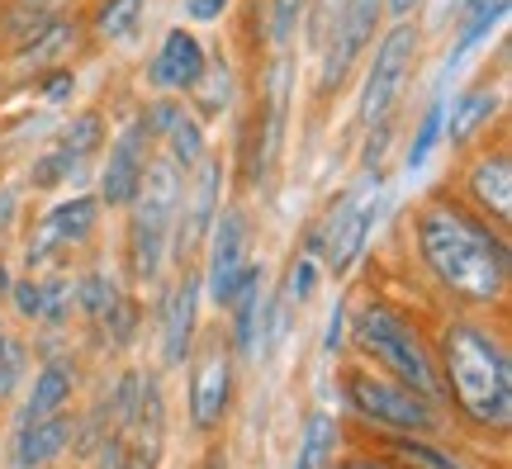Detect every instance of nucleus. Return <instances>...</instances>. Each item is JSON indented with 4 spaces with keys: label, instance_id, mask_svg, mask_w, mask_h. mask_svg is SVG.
<instances>
[{
    "label": "nucleus",
    "instance_id": "obj_1",
    "mask_svg": "<svg viewBox=\"0 0 512 469\" xmlns=\"http://www.w3.org/2000/svg\"><path fill=\"white\" fill-rule=\"evenodd\" d=\"M418 247L441 285L470 304H494L508 285V242L489 233V223H479L460 204L422 209Z\"/></svg>",
    "mask_w": 512,
    "mask_h": 469
},
{
    "label": "nucleus",
    "instance_id": "obj_2",
    "mask_svg": "<svg viewBox=\"0 0 512 469\" xmlns=\"http://www.w3.org/2000/svg\"><path fill=\"white\" fill-rule=\"evenodd\" d=\"M441 356H446V379H451V394L465 408V417H475L484 427H508L512 422V361L494 332L475 323L446 327Z\"/></svg>",
    "mask_w": 512,
    "mask_h": 469
},
{
    "label": "nucleus",
    "instance_id": "obj_3",
    "mask_svg": "<svg viewBox=\"0 0 512 469\" xmlns=\"http://www.w3.org/2000/svg\"><path fill=\"white\" fill-rule=\"evenodd\" d=\"M181 166L176 162H147L133 204V223H128V256H133V275L152 280L166 256V237H171V218L181 209Z\"/></svg>",
    "mask_w": 512,
    "mask_h": 469
},
{
    "label": "nucleus",
    "instance_id": "obj_4",
    "mask_svg": "<svg viewBox=\"0 0 512 469\" xmlns=\"http://www.w3.org/2000/svg\"><path fill=\"white\" fill-rule=\"evenodd\" d=\"M356 337H361V346H366L384 370H394V375H399V384L418 389L422 398L437 394V370H432V361H427L418 332L403 323L394 308H384V304L361 308V318H356Z\"/></svg>",
    "mask_w": 512,
    "mask_h": 469
},
{
    "label": "nucleus",
    "instance_id": "obj_5",
    "mask_svg": "<svg viewBox=\"0 0 512 469\" xmlns=\"http://www.w3.org/2000/svg\"><path fill=\"white\" fill-rule=\"evenodd\" d=\"M375 209H380V176H366L351 195L337 199V209L328 214L313 247H323V256H328V266L337 275H347L356 266V256H361L370 228H375Z\"/></svg>",
    "mask_w": 512,
    "mask_h": 469
},
{
    "label": "nucleus",
    "instance_id": "obj_6",
    "mask_svg": "<svg viewBox=\"0 0 512 469\" xmlns=\"http://www.w3.org/2000/svg\"><path fill=\"white\" fill-rule=\"evenodd\" d=\"M413 57H418L413 24H394V29L384 34L380 53H375V67L366 72V91H361V119H366V124H375V119H384V114L394 109L403 81L413 72Z\"/></svg>",
    "mask_w": 512,
    "mask_h": 469
},
{
    "label": "nucleus",
    "instance_id": "obj_7",
    "mask_svg": "<svg viewBox=\"0 0 512 469\" xmlns=\"http://www.w3.org/2000/svg\"><path fill=\"white\" fill-rule=\"evenodd\" d=\"M347 394L361 413L384 422V427H399V432H422V427H432L427 398H422L418 389H408V384H394V379L356 370V375L347 379Z\"/></svg>",
    "mask_w": 512,
    "mask_h": 469
},
{
    "label": "nucleus",
    "instance_id": "obj_8",
    "mask_svg": "<svg viewBox=\"0 0 512 469\" xmlns=\"http://www.w3.org/2000/svg\"><path fill=\"white\" fill-rule=\"evenodd\" d=\"M380 10L384 0H347L342 5V19H337V34H332V48H328V67H323V91L342 86V76L351 72V62L361 57V48L375 34Z\"/></svg>",
    "mask_w": 512,
    "mask_h": 469
},
{
    "label": "nucleus",
    "instance_id": "obj_9",
    "mask_svg": "<svg viewBox=\"0 0 512 469\" xmlns=\"http://www.w3.org/2000/svg\"><path fill=\"white\" fill-rule=\"evenodd\" d=\"M147 143H152V128L147 119H133V124L119 133V143L110 147V166H105V185H100V199L105 204H128L138 195V181L147 171Z\"/></svg>",
    "mask_w": 512,
    "mask_h": 469
},
{
    "label": "nucleus",
    "instance_id": "obj_10",
    "mask_svg": "<svg viewBox=\"0 0 512 469\" xmlns=\"http://www.w3.org/2000/svg\"><path fill=\"white\" fill-rule=\"evenodd\" d=\"M95 214H100V199H91V195H76V199H67V204H57L53 214L43 218L38 237L29 242V261H48V252H62V247L86 242L95 228Z\"/></svg>",
    "mask_w": 512,
    "mask_h": 469
},
{
    "label": "nucleus",
    "instance_id": "obj_11",
    "mask_svg": "<svg viewBox=\"0 0 512 469\" xmlns=\"http://www.w3.org/2000/svg\"><path fill=\"white\" fill-rule=\"evenodd\" d=\"M242 252H247V223H242V214H223L219 233H214V256H209V294L219 304L233 299V289H238L242 271H247Z\"/></svg>",
    "mask_w": 512,
    "mask_h": 469
},
{
    "label": "nucleus",
    "instance_id": "obj_12",
    "mask_svg": "<svg viewBox=\"0 0 512 469\" xmlns=\"http://www.w3.org/2000/svg\"><path fill=\"white\" fill-rule=\"evenodd\" d=\"M228 394H233V370H228V356L223 351H209L190 379V417H195V427L209 432V427H219L223 408H228Z\"/></svg>",
    "mask_w": 512,
    "mask_h": 469
},
{
    "label": "nucleus",
    "instance_id": "obj_13",
    "mask_svg": "<svg viewBox=\"0 0 512 469\" xmlns=\"http://www.w3.org/2000/svg\"><path fill=\"white\" fill-rule=\"evenodd\" d=\"M204 48L200 38L190 34V29H171L162 43V53H157V62H152V81L157 86H171V91H185V86H200L204 76Z\"/></svg>",
    "mask_w": 512,
    "mask_h": 469
},
{
    "label": "nucleus",
    "instance_id": "obj_14",
    "mask_svg": "<svg viewBox=\"0 0 512 469\" xmlns=\"http://www.w3.org/2000/svg\"><path fill=\"white\" fill-rule=\"evenodd\" d=\"M195 299H200V285L185 275V285H176L166 294L162 308V346H166V361L181 365L185 351H190V332H195Z\"/></svg>",
    "mask_w": 512,
    "mask_h": 469
},
{
    "label": "nucleus",
    "instance_id": "obj_15",
    "mask_svg": "<svg viewBox=\"0 0 512 469\" xmlns=\"http://www.w3.org/2000/svg\"><path fill=\"white\" fill-rule=\"evenodd\" d=\"M147 128L152 133H166V143H171V162L176 166H190L200 162V152H204V138H200V124L185 114L181 105H152V114H147Z\"/></svg>",
    "mask_w": 512,
    "mask_h": 469
},
{
    "label": "nucleus",
    "instance_id": "obj_16",
    "mask_svg": "<svg viewBox=\"0 0 512 469\" xmlns=\"http://www.w3.org/2000/svg\"><path fill=\"white\" fill-rule=\"evenodd\" d=\"M214 209H219V166L204 162L200 176H195V190H190V209H185V218H181V256L200 247V237L209 233V223L219 218Z\"/></svg>",
    "mask_w": 512,
    "mask_h": 469
},
{
    "label": "nucleus",
    "instance_id": "obj_17",
    "mask_svg": "<svg viewBox=\"0 0 512 469\" xmlns=\"http://www.w3.org/2000/svg\"><path fill=\"white\" fill-rule=\"evenodd\" d=\"M470 190H475V199L498 218V223H508V214H512V166H508V152L484 157V162L470 171Z\"/></svg>",
    "mask_w": 512,
    "mask_h": 469
},
{
    "label": "nucleus",
    "instance_id": "obj_18",
    "mask_svg": "<svg viewBox=\"0 0 512 469\" xmlns=\"http://www.w3.org/2000/svg\"><path fill=\"white\" fill-rule=\"evenodd\" d=\"M62 446H67V422L62 417H38V422H24L15 460H19V469H38V465H48Z\"/></svg>",
    "mask_w": 512,
    "mask_h": 469
},
{
    "label": "nucleus",
    "instance_id": "obj_19",
    "mask_svg": "<svg viewBox=\"0 0 512 469\" xmlns=\"http://www.w3.org/2000/svg\"><path fill=\"white\" fill-rule=\"evenodd\" d=\"M233 313H238V346L242 351H252L256 346V332H261V318H266V289H261V271L256 266H247L238 280V289H233Z\"/></svg>",
    "mask_w": 512,
    "mask_h": 469
},
{
    "label": "nucleus",
    "instance_id": "obj_20",
    "mask_svg": "<svg viewBox=\"0 0 512 469\" xmlns=\"http://www.w3.org/2000/svg\"><path fill=\"white\" fill-rule=\"evenodd\" d=\"M72 394V375H67V365H43L34 379V398H29V413L24 422H38V417H57V408L67 403Z\"/></svg>",
    "mask_w": 512,
    "mask_h": 469
},
{
    "label": "nucleus",
    "instance_id": "obj_21",
    "mask_svg": "<svg viewBox=\"0 0 512 469\" xmlns=\"http://www.w3.org/2000/svg\"><path fill=\"white\" fill-rule=\"evenodd\" d=\"M494 91H470L465 100H456L451 105V119H441L446 124V143H470L475 138V128L494 114Z\"/></svg>",
    "mask_w": 512,
    "mask_h": 469
},
{
    "label": "nucleus",
    "instance_id": "obj_22",
    "mask_svg": "<svg viewBox=\"0 0 512 469\" xmlns=\"http://www.w3.org/2000/svg\"><path fill=\"white\" fill-rule=\"evenodd\" d=\"M332 451H337V427H332V417L313 413L309 427H304V446H299V465L294 469H328Z\"/></svg>",
    "mask_w": 512,
    "mask_h": 469
},
{
    "label": "nucleus",
    "instance_id": "obj_23",
    "mask_svg": "<svg viewBox=\"0 0 512 469\" xmlns=\"http://www.w3.org/2000/svg\"><path fill=\"white\" fill-rule=\"evenodd\" d=\"M138 15H143V0H105V10L95 19V29L105 38H128L138 29Z\"/></svg>",
    "mask_w": 512,
    "mask_h": 469
},
{
    "label": "nucleus",
    "instance_id": "obj_24",
    "mask_svg": "<svg viewBox=\"0 0 512 469\" xmlns=\"http://www.w3.org/2000/svg\"><path fill=\"white\" fill-rule=\"evenodd\" d=\"M100 133H105V124H100L95 114H81V119L62 133V147H57V152H67L72 162H86L95 147H100Z\"/></svg>",
    "mask_w": 512,
    "mask_h": 469
},
{
    "label": "nucleus",
    "instance_id": "obj_25",
    "mask_svg": "<svg viewBox=\"0 0 512 469\" xmlns=\"http://www.w3.org/2000/svg\"><path fill=\"white\" fill-rule=\"evenodd\" d=\"M114 304H119V289H114L110 275H86V280H81V308H86L91 318H105Z\"/></svg>",
    "mask_w": 512,
    "mask_h": 469
},
{
    "label": "nucleus",
    "instance_id": "obj_26",
    "mask_svg": "<svg viewBox=\"0 0 512 469\" xmlns=\"http://www.w3.org/2000/svg\"><path fill=\"white\" fill-rule=\"evenodd\" d=\"M441 105H432L427 114H422V128H418V138H413V147H408V171H418L427 157H432V147H437V133H441Z\"/></svg>",
    "mask_w": 512,
    "mask_h": 469
},
{
    "label": "nucleus",
    "instance_id": "obj_27",
    "mask_svg": "<svg viewBox=\"0 0 512 469\" xmlns=\"http://www.w3.org/2000/svg\"><path fill=\"white\" fill-rule=\"evenodd\" d=\"M48 10H53V0H15L10 5V29L15 34H38L48 24Z\"/></svg>",
    "mask_w": 512,
    "mask_h": 469
},
{
    "label": "nucleus",
    "instance_id": "obj_28",
    "mask_svg": "<svg viewBox=\"0 0 512 469\" xmlns=\"http://www.w3.org/2000/svg\"><path fill=\"white\" fill-rule=\"evenodd\" d=\"M76 166L81 162H72L67 152H53V157L34 162V185H43V190H48V185H62L67 176H76Z\"/></svg>",
    "mask_w": 512,
    "mask_h": 469
},
{
    "label": "nucleus",
    "instance_id": "obj_29",
    "mask_svg": "<svg viewBox=\"0 0 512 469\" xmlns=\"http://www.w3.org/2000/svg\"><path fill=\"white\" fill-rule=\"evenodd\" d=\"M304 5H309V0H275V5H271V34H275V43H285V38L294 34V24H299V15H304Z\"/></svg>",
    "mask_w": 512,
    "mask_h": 469
},
{
    "label": "nucleus",
    "instance_id": "obj_30",
    "mask_svg": "<svg viewBox=\"0 0 512 469\" xmlns=\"http://www.w3.org/2000/svg\"><path fill=\"white\" fill-rule=\"evenodd\" d=\"M19 370H24V356H19V346L0 332V398L15 389V379H19Z\"/></svg>",
    "mask_w": 512,
    "mask_h": 469
},
{
    "label": "nucleus",
    "instance_id": "obj_31",
    "mask_svg": "<svg viewBox=\"0 0 512 469\" xmlns=\"http://www.w3.org/2000/svg\"><path fill=\"white\" fill-rule=\"evenodd\" d=\"M313 280H318V266H313V256H299V261L290 266L285 294H290V299H309V294H313Z\"/></svg>",
    "mask_w": 512,
    "mask_h": 469
},
{
    "label": "nucleus",
    "instance_id": "obj_32",
    "mask_svg": "<svg viewBox=\"0 0 512 469\" xmlns=\"http://www.w3.org/2000/svg\"><path fill=\"white\" fill-rule=\"evenodd\" d=\"M394 451H399L403 460H418V465H427V469H456L446 455H437L432 446H422V441H408V436H403V441H394Z\"/></svg>",
    "mask_w": 512,
    "mask_h": 469
},
{
    "label": "nucleus",
    "instance_id": "obj_33",
    "mask_svg": "<svg viewBox=\"0 0 512 469\" xmlns=\"http://www.w3.org/2000/svg\"><path fill=\"white\" fill-rule=\"evenodd\" d=\"M15 308L24 318H43V308H48V285H15Z\"/></svg>",
    "mask_w": 512,
    "mask_h": 469
},
{
    "label": "nucleus",
    "instance_id": "obj_34",
    "mask_svg": "<svg viewBox=\"0 0 512 469\" xmlns=\"http://www.w3.org/2000/svg\"><path fill=\"white\" fill-rule=\"evenodd\" d=\"M223 67H228V62H219V67H214V86L200 95L204 114H219V109H223V95H228V72H223Z\"/></svg>",
    "mask_w": 512,
    "mask_h": 469
},
{
    "label": "nucleus",
    "instance_id": "obj_35",
    "mask_svg": "<svg viewBox=\"0 0 512 469\" xmlns=\"http://www.w3.org/2000/svg\"><path fill=\"white\" fill-rule=\"evenodd\" d=\"M223 5H228V0H185V15L190 19H219Z\"/></svg>",
    "mask_w": 512,
    "mask_h": 469
},
{
    "label": "nucleus",
    "instance_id": "obj_36",
    "mask_svg": "<svg viewBox=\"0 0 512 469\" xmlns=\"http://www.w3.org/2000/svg\"><path fill=\"white\" fill-rule=\"evenodd\" d=\"M72 95V76L67 72H57L53 81H48V105H57V100H67Z\"/></svg>",
    "mask_w": 512,
    "mask_h": 469
},
{
    "label": "nucleus",
    "instance_id": "obj_37",
    "mask_svg": "<svg viewBox=\"0 0 512 469\" xmlns=\"http://www.w3.org/2000/svg\"><path fill=\"white\" fill-rule=\"evenodd\" d=\"M342 346V308H332V318H328V351H337Z\"/></svg>",
    "mask_w": 512,
    "mask_h": 469
},
{
    "label": "nucleus",
    "instance_id": "obj_38",
    "mask_svg": "<svg viewBox=\"0 0 512 469\" xmlns=\"http://www.w3.org/2000/svg\"><path fill=\"white\" fill-rule=\"evenodd\" d=\"M413 5H418V0H389V10H394V15H408Z\"/></svg>",
    "mask_w": 512,
    "mask_h": 469
},
{
    "label": "nucleus",
    "instance_id": "obj_39",
    "mask_svg": "<svg viewBox=\"0 0 512 469\" xmlns=\"http://www.w3.org/2000/svg\"><path fill=\"white\" fill-rule=\"evenodd\" d=\"M337 469H384V465H375V460H347V465H337Z\"/></svg>",
    "mask_w": 512,
    "mask_h": 469
}]
</instances>
